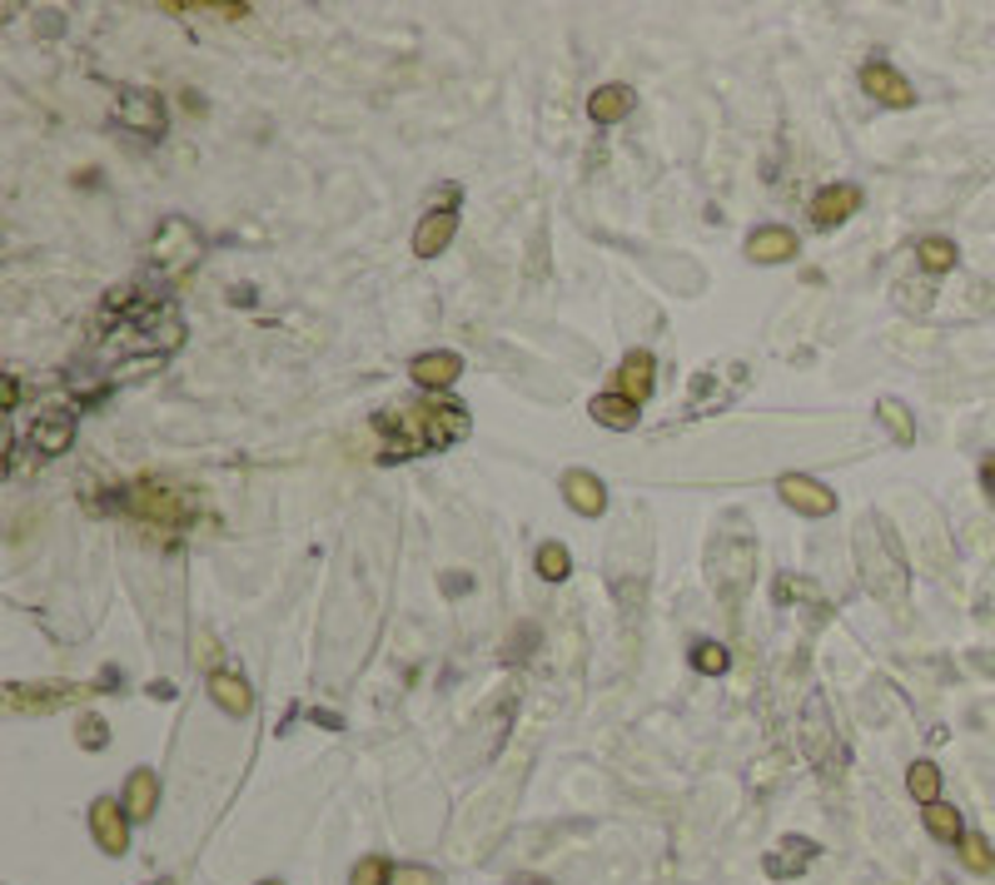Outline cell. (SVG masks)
<instances>
[{
	"instance_id": "6da1fadb",
	"label": "cell",
	"mask_w": 995,
	"mask_h": 885,
	"mask_svg": "<svg viewBox=\"0 0 995 885\" xmlns=\"http://www.w3.org/2000/svg\"><path fill=\"white\" fill-rule=\"evenodd\" d=\"M374 434L384 438L378 462H404L464 442L474 434V418H468V408L444 404V398H398V404L374 414Z\"/></svg>"
},
{
	"instance_id": "7a4b0ae2",
	"label": "cell",
	"mask_w": 995,
	"mask_h": 885,
	"mask_svg": "<svg viewBox=\"0 0 995 885\" xmlns=\"http://www.w3.org/2000/svg\"><path fill=\"white\" fill-rule=\"evenodd\" d=\"M851 548H856V572H861V582H866V592L901 612V607L911 602V562H906V552H901V538L891 532V522L881 518V512H866V518L856 522Z\"/></svg>"
},
{
	"instance_id": "3957f363",
	"label": "cell",
	"mask_w": 995,
	"mask_h": 885,
	"mask_svg": "<svg viewBox=\"0 0 995 885\" xmlns=\"http://www.w3.org/2000/svg\"><path fill=\"white\" fill-rule=\"evenodd\" d=\"M796 736H802V751L806 761H812L816 771L831 781L841 776V736H836V716H831V702L826 692H812L802 706V726H796Z\"/></svg>"
},
{
	"instance_id": "277c9868",
	"label": "cell",
	"mask_w": 995,
	"mask_h": 885,
	"mask_svg": "<svg viewBox=\"0 0 995 885\" xmlns=\"http://www.w3.org/2000/svg\"><path fill=\"white\" fill-rule=\"evenodd\" d=\"M125 508L135 512L140 522H160V528H184L194 518L190 498L174 488H160V482H140V488L125 492Z\"/></svg>"
},
{
	"instance_id": "5b68a950",
	"label": "cell",
	"mask_w": 995,
	"mask_h": 885,
	"mask_svg": "<svg viewBox=\"0 0 995 885\" xmlns=\"http://www.w3.org/2000/svg\"><path fill=\"white\" fill-rule=\"evenodd\" d=\"M95 686L85 682H10L6 686V706L10 712H55V706L85 702Z\"/></svg>"
},
{
	"instance_id": "8992f818",
	"label": "cell",
	"mask_w": 995,
	"mask_h": 885,
	"mask_svg": "<svg viewBox=\"0 0 995 885\" xmlns=\"http://www.w3.org/2000/svg\"><path fill=\"white\" fill-rule=\"evenodd\" d=\"M115 115L125 130H135V135L145 140H160L165 135V100L155 95V90H140V85H125L115 100Z\"/></svg>"
},
{
	"instance_id": "52a82bcc",
	"label": "cell",
	"mask_w": 995,
	"mask_h": 885,
	"mask_svg": "<svg viewBox=\"0 0 995 885\" xmlns=\"http://www.w3.org/2000/svg\"><path fill=\"white\" fill-rule=\"evenodd\" d=\"M90 836H95V846L105 851V856H125V851H130V811H125V801L100 796L95 806H90Z\"/></svg>"
},
{
	"instance_id": "ba28073f",
	"label": "cell",
	"mask_w": 995,
	"mask_h": 885,
	"mask_svg": "<svg viewBox=\"0 0 995 885\" xmlns=\"http://www.w3.org/2000/svg\"><path fill=\"white\" fill-rule=\"evenodd\" d=\"M861 90H866L876 105H891V110H911V105H916V85H911L896 65H886V60L861 65Z\"/></svg>"
},
{
	"instance_id": "9c48e42d",
	"label": "cell",
	"mask_w": 995,
	"mask_h": 885,
	"mask_svg": "<svg viewBox=\"0 0 995 885\" xmlns=\"http://www.w3.org/2000/svg\"><path fill=\"white\" fill-rule=\"evenodd\" d=\"M752 568H757V548L747 538H727L712 548V582L722 592H742Z\"/></svg>"
},
{
	"instance_id": "30bf717a",
	"label": "cell",
	"mask_w": 995,
	"mask_h": 885,
	"mask_svg": "<svg viewBox=\"0 0 995 885\" xmlns=\"http://www.w3.org/2000/svg\"><path fill=\"white\" fill-rule=\"evenodd\" d=\"M776 492H782V502L796 508L802 518H831V512H836V492H831L826 482L806 478V472H786V478L776 482Z\"/></svg>"
},
{
	"instance_id": "8fae6325",
	"label": "cell",
	"mask_w": 995,
	"mask_h": 885,
	"mask_svg": "<svg viewBox=\"0 0 995 885\" xmlns=\"http://www.w3.org/2000/svg\"><path fill=\"white\" fill-rule=\"evenodd\" d=\"M454 234H458V210H454V204L428 210L424 220H418V230H414V254H418V260H438V254L454 244Z\"/></svg>"
},
{
	"instance_id": "7c38bea8",
	"label": "cell",
	"mask_w": 995,
	"mask_h": 885,
	"mask_svg": "<svg viewBox=\"0 0 995 885\" xmlns=\"http://www.w3.org/2000/svg\"><path fill=\"white\" fill-rule=\"evenodd\" d=\"M458 374H464V358L448 354V348H438V354H418L414 364H408V378H414L418 388H428V394H444V388L458 384Z\"/></svg>"
},
{
	"instance_id": "4fadbf2b",
	"label": "cell",
	"mask_w": 995,
	"mask_h": 885,
	"mask_svg": "<svg viewBox=\"0 0 995 885\" xmlns=\"http://www.w3.org/2000/svg\"><path fill=\"white\" fill-rule=\"evenodd\" d=\"M562 498H568V508L582 512V518L608 512V488H602V478H598V472H588V468L562 472Z\"/></svg>"
},
{
	"instance_id": "5bb4252c",
	"label": "cell",
	"mask_w": 995,
	"mask_h": 885,
	"mask_svg": "<svg viewBox=\"0 0 995 885\" xmlns=\"http://www.w3.org/2000/svg\"><path fill=\"white\" fill-rule=\"evenodd\" d=\"M30 442H35L40 458H60V452H70V442H75V414H65V408L40 414L35 428H30Z\"/></svg>"
},
{
	"instance_id": "9a60e30c",
	"label": "cell",
	"mask_w": 995,
	"mask_h": 885,
	"mask_svg": "<svg viewBox=\"0 0 995 885\" xmlns=\"http://www.w3.org/2000/svg\"><path fill=\"white\" fill-rule=\"evenodd\" d=\"M856 210H861V190H856V184H826V190H816V200H812V220L822 224V230L846 224Z\"/></svg>"
},
{
	"instance_id": "2e32d148",
	"label": "cell",
	"mask_w": 995,
	"mask_h": 885,
	"mask_svg": "<svg viewBox=\"0 0 995 885\" xmlns=\"http://www.w3.org/2000/svg\"><path fill=\"white\" fill-rule=\"evenodd\" d=\"M816 841L812 836H782L776 841V851L766 856V876H776V881H792V876H802L806 866L816 861Z\"/></svg>"
},
{
	"instance_id": "e0dca14e",
	"label": "cell",
	"mask_w": 995,
	"mask_h": 885,
	"mask_svg": "<svg viewBox=\"0 0 995 885\" xmlns=\"http://www.w3.org/2000/svg\"><path fill=\"white\" fill-rule=\"evenodd\" d=\"M796 254V234L782 230V224H762V230L747 234V260L752 264H786Z\"/></svg>"
},
{
	"instance_id": "ac0fdd59",
	"label": "cell",
	"mask_w": 995,
	"mask_h": 885,
	"mask_svg": "<svg viewBox=\"0 0 995 885\" xmlns=\"http://www.w3.org/2000/svg\"><path fill=\"white\" fill-rule=\"evenodd\" d=\"M638 408L642 404H632V398H622V394H598L588 404V414H592V424H598V428H612V434H632V428L642 424Z\"/></svg>"
},
{
	"instance_id": "d6986e66",
	"label": "cell",
	"mask_w": 995,
	"mask_h": 885,
	"mask_svg": "<svg viewBox=\"0 0 995 885\" xmlns=\"http://www.w3.org/2000/svg\"><path fill=\"white\" fill-rule=\"evenodd\" d=\"M652 374H658L652 354H648V348H632V354L618 364V394L632 398V404H642V398L652 394Z\"/></svg>"
},
{
	"instance_id": "ffe728a7",
	"label": "cell",
	"mask_w": 995,
	"mask_h": 885,
	"mask_svg": "<svg viewBox=\"0 0 995 885\" xmlns=\"http://www.w3.org/2000/svg\"><path fill=\"white\" fill-rule=\"evenodd\" d=\"M125 811H130V821H150L160 811V776L150 766L130 771V781H125Z\"/></svg>"
},
{
	"instance_id": "44dd1931",
	"label": "cell",
	"mask_w": 995,
	"mask_h": 885,
	"mask_svg": "<svg viewBox=\"0 0 995 885\" xmlns=\"http://www.w3.org/2000/svg\"><path fill=\"white\" fill-rule=\"evenodd\" d=\"M210 696H214V706L230 712V716H250L254 712V692H250V682H244L240 672H214L210 677Z\"/></svg>"
},
{
	"instance_id": "7402d4cb",
	"label": "cell",
	"mask_w": 995,
	"mask_h": 885,
	"mask_svg": "<svg viewBox=\"0 0 995 885\" xmlns=\"http://www.w3.org/2000/svg\"><path fill=\"white\" fill-rule=\"evenodd\" d=\"M632 105H638V95H632L628 85H602L588 95V115L598 120V125H618V120L632 115Z\"/></svg>"
},
{
	"instance_id": "603a6c76",
	"label": "cell",
	"mask_w": 995,
	"mask_h": 885,
	"mask_svg": "<svg viewBox=\"0 0 995 885\" xmlns=\"http://www.w3.org/2000/svg\"><path fill=\"white\" fill-rule=\"evenodd\" d=\"M776 602H806L816 617H831L826 592L816 588V582H806V578H792V572H782V578H776Z\"/></svg>"
},
{
	"instance_id": "cb8c5ba5",
	"label": "cell",
	"mask_w": 995,
	"mask_h": 885,
	"mask_svg": "<svg viewBox=\"0 0 995 885\" xmlns=\"http://www.w3.org/2000/svg\"><path fill=\"white\" fill-rule=\"evenodd\" d=\"M916 260H921L926 274H946V269H956L961 250H956V240H946V234H931V240L916 244Z\"/></svg>"
},
{
	"instance_id": "d4e9b609",
	"label": "cell",
	"mask_w": 995,
	"mask_h": 885,
	"mask_svg": "<svg viewBox=\"0 0 995 885\" xmlns=\"http://www.w3.org/2000/svg\"><path fill=\"white\" fill-rule=\"evenodd\" d=\"M876 418L891 428V438H896L901 448H911V442H916V418L906 414V404H901V398H876Z\"/></svg>"
},
{
	"instance_id": "484cf974",
	"label": "cell",
	"mask_w": 995,
	"mask_h": 885,
	"mask_svg": "<svg viewBox=\"0 0 995 885\" xmlns=\"http://www.w3.org/2000/svg\"><path fill=\"white\" fill-rule=\"evenodd\" d=\"M906 791L921 801V806H936L941 801V766L936 761H916V766L906 771Z\"/></svg>"
},
{
	"instance_id": "4316f807",
	"label": "cell",
	"mask_w": 995,
	"mask_h": 885,
	"mask_svg": "<svg viewBox=\"0 0 995 885\" xmlns=\"http://www.w3.org/2000/svg\"><path fill=\"white\" fill-rule=\"evenodd\" d=\"M926 831L936 841H961L966 836V826H961V811L946 806V801H936V806H926Z\"/></svg>"
},
{
	"instance_id": "83f0119b",
	"label": "cell",
	"mask_w": 995,
	"mask_h": 885,
	"mask_svg": "<svg viewBox=\"0 0 995 885\" xmlns=\"http://www.w3.org/2000/svg\"><path fill=\"white\" fill-rule=\"evenodd\" d=\"M568 572H572L568 548H562V542H542V548H538V578L542 582H562Z\"/></svg>"
},
{
	"instance_id": "f1b7e54d",
	"label": "cell",
	"mask_w": 995,
	"mask_h": 885,
	"mask_svg": "<svg viewBox=\"0 0 995 885\" xmlns=\"http://www.w3.org/2000/svg\"><path fill=\"white\" fill-rule=\"evenodd\" d=\"M692 667L702 677H722L727 667H732V657H727V647L722 642H712V637H707V642H697L692 647Z\"/></svg>"
},
{
	"instance_id": "f546056e",
	"label": "cell",
	"mask_w": 995,
	"mask_h": 885,
	"mask_svg": "<svg viewBox=\"0 0 995 885\" xmlns=\"http://www.w3.org/2000/svg\"><path fill=\"white\" fill-rule=\"evenodd\" d=\"M961 861H966V871H976V876H986V871L995 866V851L986 836H976V831H966L961 836Z\"/></svg>"
},
{
	"instance_id": "4dcf8cb0",
	"label": "cell",
	"mask_w": 995,
	"mask_h": 885,
	"mask_svg": "<svg viewBox=\"0 0 995 885\" xmlns=\"http://www.w3.org/2000/svg\"><path fill=\"white\" fill-rule=\"evenodd\" d=\"M388 876H394V866H384L378 856H364L354 866V876H348V885H384Z\"/></svg>"
},
{
	"instance_id": "1f68e13d",
	"label": "cell",
	"mask_w": 995,
	"mask_h": 885,
	"mask_svg": "<svg viewBox=\"0 0 995 885\" xmlns=\"http://www.w3.org/2000/svg\"><path fill=\"white\" fill-rule=\"evenodd\" d=\"M388 885H438V876L428 866H394Z\"/></svg>"
},
{
	"instance_id": "d6a6232c",
	"label": "cell",
	"mask_w": 995,
	"mask_h": 885,
	"mask_svg": "<svg viewBox=\"0 0 995 885\" xmlns=\"http://www.w3.org/2000/svg\"><path fill=\"white\" fill-rule=\"evenodd\" d=\"M110 741V726L100 722V716H85V722H80V746H90V751H100Z\"/></svg>"
},
{
	"instance_id": "836d02e7",
	"label": "cell",
	"mask_w": 995,
	"mask_h": 885,
	"mask_svg": "<svg viewBox=\"0 0 995 885\" xmlns=\"http://www.w3.org/2000/svg\"><path fill=\"white\" fill-rule=\"evenodd\" d=\"M16 404H20V378L6 374V414H16Z\"/></svg>"
},
{
	"instance_id": "e575fe53",
	"label": "cell",
	"mask_w": 995,
	"mask_h": 885,
	"mask_svg": "<svg viewBox=\"0 0 995 885\" xmlns=\"http://www.w3.org/2000/svg\"><path fill=\"white\" fill-rule=\"evenodd\" d=\"M981 482H986V492L995 498V458H986V468H981Z\"/></svg>"
},
{
	"instance_id": "d590c367",
	"label": "cell",
	"mask_w": 995,
	"mask_h": 885,
	"mask_svg": "<svg viewBox=\"0 0 995 885\" xmlns=\"http://www.w3.org/2000/svg\"><path fill=\"white\" fill-rule=\"evenodd\" d=\"M150 696H155V702H170L174 686H170V682H155V686H150Z\"/></svg>"
},
{
	"instance_id": "8d00e7d4",
	"label": "cell",
	"mask_w": 995,
	"mask_h": 885,
	"mask_svg": "<svg viewBox=\"0 0 995 885\" xmlns=\"http://www.w3.org/2000/svg\"><path fill=\"white\" fill-rule=\"evenodd\" d=\"M260 885H280V881H260Z\"/></svg>"
}]
</instances>
